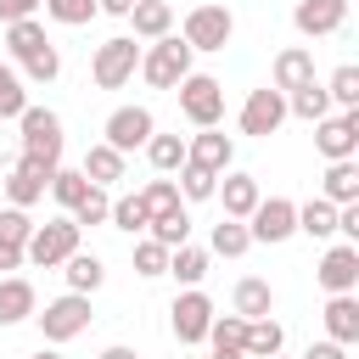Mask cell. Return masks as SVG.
Returning <instances> with one entry per match:
<instances>
[{
	"label": "cell",
	"mask_w": 359,
	"mask_h": 359,
	"mask_svg": "<svg viewBox=\"0 0 359 359\" xmlns=\"http://www.w3.org/2000/svg\"><path fill=\"white\" fill-rule=\"evenodd\" d=\"M17 129H22V157L28 163H39V168H62V146H67V135H62V118L50 112V107H22L17 112Z\"/></svg>",
	"instance_id": "obj_1"
},
{
	"label": "cell",
	"mask_w": 359,
	"mask_h": 359,
	"mask_svg": "<svg viewBox=\"0 0 359 359\" xmlns=\"http://www.w3.org/2000/svg\"><path fill=\"white\" fill-rule=\"evenodd\" d=\"M191 56H196V50H191L180 34H163V39H151V45L140 50V67H135V73H140L151 90H174V84L191 73Z\"/></svg>",
	"instance_id": "obj_2"
},
{
	"label": "cell",
	"mask_w": 359,
	"mask_h": 359,
	"mask_svg": "<svg viewBox=\"0 0 359 359\" xmlns=\"http://www.w3.org/2000/svg\"><path fill=\"white\" fill-rule=\"evenodd\" d=\"M135 67H140V39H135V34H112V39H101L95 56H90L95 90H123V84L135 79Z\"/></svg>",
	"instance_id": "obj_3"
},
{
	"label": "cell",
	"mask_w": 359,
	"mask_h": 359,
	"mask_svg": "<svg viewBox=\"0 0 359 359\" xmlns=\"http://www.w3.org/2000/svg\"><path fill=\"white\" fill-rule=\"evenodd\" d=\"M174 95H180V112H185V123H196V129H219V118H224V84L213 79V73H185L180 84H174Z\"/></svg>",
	"instance_id": "obj_4"
},
{
	"label": "cell",
	"mask_w": 359,
	"mask_h": 359,
	"mask_svg": "<svg viewBox=\"0 0 359 359\" xmlns=\"http://www.w3.org/2000/svg\"><path fill=\"white\" fill-rule=\"evenodd\" d=\"M34 320H39V337H45L50 348H62V342H73L79 331H90V297H84V292H62V297H50L45 314H34Z\"/></svg>",
	"instance_id": "obj_5"
},
{
	"label": "cell",
	"mask_w": 359,
	"mask_h": 359,
	"mask_svg": "<svg viewBox=\"0 0 359 359\" xmlns=\"http://www.w3.org/2000/svg\"><path fill=\"white\" fill-rule=\"evenodd\" d=\"M247 236L264 247H280L297 236V202L292 196H258V208L247 213Z\"/></svg>",
	"instance_id": "obj_6"
},
{
	"label": "cell",
	"mask_w": 359,
	"mask_h": 359,
	"mask_svg": "<svg viewBox=\"0 0 359 359\" xmlns=\"http://www.w3.org/2000/svg\"><path fill=\"white\" fill-rule=\"evenodd\" d=\"M67 252H79V224H73V219H45V224H34V236H28V247H22V258L39 264V269H62Z\"/></svg>",
	"instance_id": "obj_7"
},
{
	"label": "cell",
	"mask_w": 359,
	"mask_h": 359,
	"mask_svg": "<svg viewBox=\"0 0 359 359\" xmlns=\"http://www.w3.org/2000/svg\"><path fill=\"white\" fill-rule=\"evenodd\" d=\"M230 34H236V17H230V6H191L185 11V45L191 50H224L230 45Z\"/></svg>",
	"instance_id": "obj_8"
},
{
	"label": "cell",
	"mask_w": 359,
	"mask_h": 359,
	"mask_svg": "<svg viewBox=\"0 0 359 359\" xmlns=\"http://www.w3.org/2000/svg\"><path fill=\"white\" fill-rule=\"evenodd\" d=\"M236 123H241V135H252V140H269V135L286 123V90H275V84L252 90V95L241 101Z\"/></svg>",
	"instance_id": "obj_9"
},
{
	"label": "cell",
	"mask_w": 359,
	"mask_h": 359,
	"mask_svg": "<svg viewBox=\"0 0 359 359\" xmlns=\"http://www.w3.org/2000/svg\"><path fill=\"white\" fill-rule=\"evenodd\" d=\"M168 325H174V337H180L185 348L208 342V325H213V297H208L202 286H185V292L174 297V309H168Z\"/></svg>",
	"instance_id": "obj_10"
},
{
	"label": "cell",
	"mask_w": 359,
	"mask_h": 359,
	"mask_svg": "<svg viewBox=\"0 0 359 359\" xmlns=\"http://www.w3.org/2000/svg\"><path fill=\"white\" fill-rule=\"evenodd\" d=\"M314 151H320L325 163L359 157V107H353V112H325V118L314 123Z\"/></svg>",
	"instance_id": "obj_11"
},
{
	"label": "cell",
	"mask_w": 359,
	"mask_h": 359,
	"mask_svg": "<svg viewBox=\"0 0 359 359\" xmlns=\"http://www.w3.org/2000/svg\"><path fill=\"white\" fill-rule=\"evenodd\" d=\"M101 135H107V146H112V151H123V157H129V151H140V146L157 135V118H151V107H118V112L107 118V129H101Z\"/></svg>",
	"instance_id": "obj_12"
},
{
	"label": "cell",
	"mask_w": 359,
	"mask_h": 359,
	"mask_svg": "<svg viewBox=\"0 0 359 359\" xmlns=\"http://www.w3.org/2000/svg\"><path fill=\"white\" fill-rule=\"evenodd\" d=\"M348 22V0H297L292 6V28L303 39H325V34H342Z\"/></svg>",
	"instance_id": "obj_13"
},
{
	"label": "cell",
	"mask_w": 359,
	"mask_h": 359,
	"mask_svg": "<svg viewBox=\"0 0 359 359\" xmlns=\"http://www.w3.org/2000/svg\"><path fill=\"white\" fill-rule=\"evenodd\" d=\"M185 163H191V168H208V174H224V168L236 163V140L219 135V129H196V135L185 140Z\"/></svg>",
	"instance_id": "obj_14"
},
{
	"label": "cell",
	"mask_w": 359,
	"mask_h": 359,
	"mask_svg": "<svg viewBox=\"0 0 359 359\" xmlns=\"http://www.w3.org/2000/svg\"><path fill=\"white\" fill-rule=\"evenodd\" d=\"M314 275H320L325 292H353V286H359V247H353V241H331Z\"/></svg>",
	"instance_id": "obj_15"
},
{
	"label": "cell",
	"mask_w": 359,
	"mask_h": 359,
	"mask_svg": "<svg viewBox=\"0 0 359 359\" xmlns=\"http://www.w3.org/2000/svg\"><path fill=\"white\" fill-rule=\"evenodd\" d=\"M213 196L224 202V219H247V213L258 208V196H264V191H258V180H252V174L224 168V174H219V185H213Z\"/></svg>",
	"instance_id": "obj_16"
},
{
	"label": "cell",
	"mask_w": 359,
	"mask_h": 359,
	"mask_svg": "<svg viewBox=\"0 0 359 359\" xmlns=\"http://www.w3.org/2000/svg\"><path fill=\"white\" fill-rule=\"evenodd\" d=\"M45 185H50V168H39V163H28V157H17V163L6 168V196H11V208H34V202L45 196Z\"/></svg>",
	"instance_id": "obj_17"
},
{
	"label": "cell",
	"mask_w": 359,
	"mask_h": 359,
	"mask_svg": "<svg viewBox=\"0 0 359 359\" xmlns=\"http://www.w3.org/2000/svg\"><path fill=\"white\" fill-rule=\"evenodd\" d=\"M325 337L331 342H342V348H353L359 342V297L353 292H331V303H325Z\"/></svg>",
	"instance_id": "obj_18"
},
{
	"label": "cell",
	"mask_w": 359,
	"mask_h": 359,
	"mask_svg": "<svg viewBox=\"0 0 359 359\" xmlns=\"http://www.w3.org/2000/svg\"><path fill=\"white\" fill-rule=\"evenodd\" d=\"M34 314H39L34 286H28L22 275H0V331H6V325H22V320H34Z\"/></svg>",
	"instance_id": "obj_19"
},
{
	"label": "cell",
	"mask_w": 359,
	"mask_h": 359,
	"mask_svg": "<svg viewBox=\"0 0 359 359\" xmlns=\"http://www.w3.org/2000/svg\"><path fill=\"white\" fill-rule=\"evenodd\" d=\"M320 196L325 202H359V157H337V163H325V174H320Z\"/></svg>",
	"instance_id": "obj_20"
},
{
	"label": "cell",
	"mask_w": 359,
	"mask_h": 359,
	"mask_svg": "<svg viewBox=\"0 0 359 359\" xmlns=\"http://www.w3.org/2000/svg\"><path fill=\"white\" fill-rule=\"evenodd\" d=\"M129 22H135V39L151 45V39L174 34V6H168V0H135V6H129Z\"/></svg>",
	"instance_id": "obj_21"
},
{
	"label": "cell",
	"mask_w": 359,
	"mask_h": 359,
	"mask_svg": "<svg viewBox=\"0 0 359 359\" xmlns=\"http://www.w3.org/2000/svg\"><path fill=\"white\" fill-rule=\"evenodd\" d=\"M314 79V50H303V45H286L280 56H275V67H269V84L275 90H297V84H309Z\"/></svg>",
	"instance_id": "obj_22"
},
{
	"label": "cell",
	"mask_w": 359,
	"mask_h": 359,
	"mask_svg": "<svg viewBox=\"0 0 359 359\" xmlns=\"http://www.w3.org/2000/svg\"><path fill=\"white\" fill-rule=\"evenodd\" d=\"M123 168H129V157H123V151H112L107 140H95V146L84 151V163H79V174H84L90 185H118V180H123Z\"/></svg>",
	"instance_id": "obj_23"
},
{
	"label": "cell",
	"mask_w": 359,
	"mask_h": 359,
	"mask_svg": "<svg viewBox=\"0 0 359 359\" xmlns=\"http://www.w3.org/2000/svg\"><path fill=\"white\" fill-rule=\"evenodd\" d=\"M269 309H275V286H269V280H258V275H241V280H236V292H230V314L258 320V314H269Z\"/></svg>",
	"instance_id": "obj_24"
},
{
	"label": "cell",
	"mask_w": 359,
	"mask_h": 359,
	"mask_svg": "<svg viewBox=\"0 0 359 359\" xmlns=\"http://www.w3.org/2000/svg\"><path fill=\"white\" fill-rule=\"evenodd\" d=\"M331 112V95H325V84L320 79H309V84H297V90H286V118H303V123H320Z\"/></svg>",
	"instance_id": "obj_25"
},
{
	"label": "cell",
	"mask_w": 359,
	"mask_h": 359,
	"mask_svg": "<svg viewBox=\"0 0 359 359\" xmlns=\"http://www.w3.org/2000/svg\"><path fill=\"white\" fill-rule=\"evenodd\" d=\"M62 275H67V292H101V280H107V264L95 258V252H67L62 258Z\"/></svg>",
	"instance_id": "obj_26"
},
{
	"label": "cell",
	"mask_w": 359,
	"mask_h": 359,
	"mask_svg": "<svg viewBox=\"0 0 359 359\" xmlns=\"http://www.w3.org/2000/svg\"><path fill=\"white\" fill-rule=\"evenodd\" d=\"M280 348H286L280 320H269V314L247 320V337H241V353H247V359H269V353H280Z\"/></svg>",
	"instance_id": "obj_27"
},
{
	"label": "cell",
	"mask_w": 359,
	"mask_h": 359,
	"mask_svg": "<svg viewBox=\"0 0 359 359\" xmlns=\"http://www.w3.org/2000/svg\"><path fill=\"white\" fill-rule=\"evenodd\" d=\"M297 230L314 236V241H331V236H337V202H325V196L297 202Z\"/></svg>",
	"instance_id": "obj_28"
},
{
	"label": "cell",
	"mask_w": 359,
	"mask_h": 359,
	"mask_svg": "<svg viewBox=\"0 0 359 359\" xmlns=\"http://www.w3.org/2000/svg\"><path fill=\"white\" fill-rule=\"evenodd\" d=\"M146 236H151V241H163L168 252H174L180 241H191V213H185V202H180V208H168V213H151Z\"/></svg>",
	"instance_id": "obj_29"
},
{
	"label": "cell",
	"mask_w": 359,
	"mask_h": 359,
	"mask_svg": "<svg viewBox=\"0 0 359 359\" xmlns=\"http://www.w3.org/2000/svg\"><path fill=\"white\" fill-rule=\"evenodd\" d=\"M168 275H174L180 286H202V275H208V247L180 241V247L168 252Z\"/></svg>",
	"instance_id": "obj_30"
},
{
	"label": "cell",
	"mask_w": 359,
	"mask_h": 359,
	"mask_svg": "<svg viewBox=\"0 0 359 359\" xmlns=\"http://www.w3.org/2000/svg\"><path fill=\"white\" fill-rule=\"evenodd\" d=\"M140 151H146V163H151L157 174H174V168L185 163V135H151Z\"/></svg>",
	"instance_id": "obj_31"
},
{
	"label": "cell",
	"mask_w": 359,
	"mask_h": 359,
	"mask_svg": "<svg viewBox=\"0 0 359 359\" xmlns=\"http://www.w3.org/2000/svg\"><path fill=\"white\" fill-rule=\"evenodd\" d=\"M107 224H112V230H123V236H140V230L151 224V213H146L140 191H135V196H112V213H107Z\"/></svg>",
	"instance_id": "obj_32"
},
{
	"label": "cell",
	"mask_w": 359,
	"mask_h": 359,
	"mask_svg": "<svg viewBox=\"0 0 359 359\" xmlns=\"http://www.w3.org/2000/svg\"><path fill=\"white\" fill-rule=\"evenodd\" d=\"M208 247H213L219 258H241V252L252 247V236H247V219H219V224H213V236H208Z\"/></svg>",
	"instance_id": "obj_33"
},
{
	"label": "cell",
	"mask_w": 359,
	"mask_h": 359,
	"mask_svg": "<svg viewBox=\"0 0 359 359\" xmlns=\"http://www.w3.org/2000/svg\"><path fill=\"white\" fill-rule=\"evenodd\" d=\"M56 73H62V50H56L50 39H45L39 50H28V56H22V84H50Z\"/></svg>",
	"instance_id": "obj_34"
},
{
	"label": "cell",
	"mask_w": 359,
	"mask_h": 359,
	"mask_svg": "<svg viewBox=\"0 0 359 359\" xmlns=\"http://www.w3.org/2000/svg\"><path fill=\"white\" fill-rule=\"evenodd\" d=\"M325 95H331V107L353 112V107H359V67H353V62H342V67L325 79Z\"/></svg>",
	"instance_id": "obj_35"
},
{
	"label": "cell",
	"mask_w": 359,
	"mask_h": 359,
	"mask_svg": "<svg viewBox=\"0 0 359 359\" xmlns=\"http://www.w3.org/2000/svg\"><path fill=\"white\" fill-rule=\"evenodd\" d=\"M45 191H50V196H56V202H62V208L73 213V208L84 202V191H90V180H84L79 168H50V185H45Z\"/></svg>",
	"instance_id": "obj_36"
},
{
	"label": "cell",
	"mask_w": 359,
	"mask_h": 359,
	"mask_svg": "<svg viewBox=\"0 0 359 359\" xmlns=\"http://www.w3.org/2000/svg\"><path fill=\"white\" fill-rule=\"evenodd\" d=\"M45 45V22H34V17H22V22H6V50L22 62L28 50H39Z\"/></svg>",
	"instance_id": "obj_37"
},
{
	"label": "cell",
	"mask_w": 359,
	"mask_h": 359,
	"mask_svg": "<svg viewBox=\"0 0 359 359\" xmlns=\"http://www.w3.org/2000/svg\"><path fill=\"white\" fill-rule=\"evenodd\" d=\"M39 6H45V17H50V22H62V28H84L90 17H101V11H95V0H39Z\"/></svg>",
	"instance_id": "obj_38"
},
{
	"label": "cell",
	"mask_w": 359,
	"mask_h": 359,
	"mask_svg": "<svg viewBox=\"0 0 359 359\" xmlns=\"http://www.w3.org/2000/svg\"><path fill=\"white\" fill-rule=\"evenodd\" d=\"M107 213H112V196H107V185H90V191H84V202H79L67 219L84 230V224H107Z\"/></svg>",
	"instance_id": "obj_39"
},
{
	"label": "cell",
	"mask_w": 359,
	"mask_h": 359,
	"mask_svg": "<svg viewBox=\"0 0 359 359\" xmlns=\"http://www.w3.org/2000/svg\"><path fill=\"white\" fill-rule=\"evenodd\" d=\"M174 185H180V196H185V202H208V196H213V185H219V174L180 163V180H174Z\"/></svg>",
	"instance_id": "obj_40"
},
{
	"label": "cell",
	"mask_w": 359,
	"mask_h": 359,
	"mask_svg": "<svg viewBox=\"0 0 359 359\" xmlns=\"http://www.w3.org/2000/svg\"><path fill=\"white\" fill-rule=\"evenodd\" d=\"M135 275H146V280H157V275H168V247L163 241H135Z\"/></svg>",
	"instance_id": "obj_41"
},
{
	"label": "cell",
	"mask_w": 359,
	"mask_h": 359,
	"mask_svg": "<svg viewBox=\"0 0 359 359\" xmlns=\"http://www.w3.org/2000/svg\"><path fill=\"white\" fill-rule=\"evenodd\" d=\"M28 107V90H22V73L0 62V118H17Z\"/></svg>",
	"instance_id": "obj_42"
},
{
	"label": "cell",
	"mask_w": 359,
	"mask_h": 359,
	"mask_svg": "<svg viewBox=\"0 0 359 359\" xmlns=\"http://www.w3.org/2000/svg\"><path fill=\"white\" fill-rule=\"evenodd\" d=\"M241 337H247V320L241 314H213V325H208V342L213 348H241Z\"/></svg>",
	"instance_id": "obj_43"
},
{
	"label": "cell",
	"mask_w": 359,
	"mask_h": 359,
	"mask_svg": "<svg viewBox=\"0 0 359 359\" xmlns=\"http://www.w3.org/2000/svg\"><path fill=\"white\" fill-rule=\"evenodd\" d=\"M28 236H34V219H28V208H0V241H11V247H28Z\"/></svg>",
	"instance_id": "obj_44"
},
{
	"label": "cell",
	"mask_w": 359,
	"mask_h": 359,
	"mask_svg": "<svg viewBox=\"0 0 359 359\" xmlns=\"http://www.w3.org/2000/svg\"><path fill=\"white\" fill-rule=\"evenodd\" d=\"M140 202H146V213H168V208H180V185L174 180H146Z\"/></svg>",
	"instance_id": "obj_45"
},
{
	"label": "cell",
	"mask_w": 359,
	"mask_h": 359,
	"mask_svg": "<svg viewBox=\"0 0 359 359\" xmlns=\"http://www.w3.org/2000/svg\"><path fill=\"white\" fill-rule=\"evenodd\" d=\"M34 11H39V0H0V22H22Z\"/></svg>",
	"instance_id": "obj_46"
},
{
	"label": "cell",
	"mask_w": 359,
	"mask_h": 359,
	"mask_svg": "<svg viewBox=\"0 0 359 359\" xmlns=\"http://www.w3.org/2000/svg\"><path fill=\"white\" fill-rule=\"evenodd\" d=\"M303 359H348V348H342V342H331V337H325V342H314V348H309V353H303Z\"/></svg>",
	"instance_id": "obj_47"
},
{
	"label": "cell",
	"mask_w": 359,
	"mask_h": 359,
	"mask_svg": "<svg viewBox=\"0 0 359 359\" xmlns=\"http://www.w3.org/2000/svg\"><path fill=\"white\" fill-rule=\"evenodd\" d=\"M11 269H22V247L0 241V275H11Z\"/></svg>",
	"instance_id": "obj_48"
},
{
	"label": "cell",
	"mask_w": 359,
	"mask_h": 359,
	"mask_svg": "<svg viewBox=\"0 0 359 359\" xmlns=\"http://www.w3.org/2000/svg\"><path fill=\"white\" fill-rule=\"evenodd\" d=\"M129 6L135 0H95V11H107V17H129Z\"/></svg>",
	"instance_id": "obj_49"
},
{
	"label": "cell",
	"mask_w": 359,
	"mask_h": 359,
	"mask_svg": "<svg viewBox=\"0 0 359 359\" xmlns=\"http://www.w3.org/2000/svg\"><path fill=\"white\" fill-rule=\"evenodd\" d=\"M101 359H140L129 342H112V348H101Z\"/></svg>",
	"instance_id": "obj_50"
},
{
	"label": "cell",
	"mask_w": 359,
	"mask_h": 359,
	"mask_svg": "<svg viewBox=\"0 0 359 359\" xmlns=\"http://www.w3.org/2000/svg\"><path fill=\"white\" fill-rule=\"evenodd\" d=\"M213 359H247L241 348H213Z\"/></svg>",
	"instance_id": "obj_51"
},
{
	"label": "cell",
	"mask_w": 359,
	"mask_h": 359,
	"mask_svg": "<svg viewBox=\"0 0 359 359\" xmlns=\"http://www.w3.org/2000/svg\"><path fill=\"white\" fill-rule=\"evenodd\" d=\"M34 359H62V353H56V348H39V353H34Z\"/></svg>",
	"instance_id": "obj_52"
},
{
	"label": "cell",
	"mask_w": 359,
	"mask_h": 359,
	"mask_svg": "<svg viewBox=\"0 0 359 359\" xmlns=\"http://www.w3.org/2000/svg\"><path fill=\"white\" fill-rule=\"evenodd\" d=\"M269 359H280V353H269Z\"/></svg>",
	"instance_id": "obj_53"
}]
</instances>
